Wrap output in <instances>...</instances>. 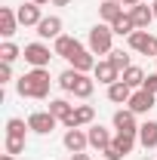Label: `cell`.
I'll return each mask as SVG.
<instances>
[{
	"label": "cell",
	"instance_id": "cell-1",
	"mask_svg": "<svg viewBox=\"0 0 157 160\" xmlns=\"http://www.w3.org/2000/svg\"><path fill=\"white\" fill-rule=\"evenodd\" d=\"M49 71L46 68H31L28 74H22L16 80V89H19L22 99H46L49 96Z\"/></svg>",
	"mask_w": 157,
	"mask_h": 160
},
{
	"label": "cell",
	"instance_id": "cell-2",
	"mask_svg": "<svg viewBox=\"0 0 157 160\" xmlns=\"http://www.w3.org/2000/svg\"><path fill=\"white\" fill-rule=\"evenodd\" d=\"M111 37H114L111 25H96L89 31V52L93 56H108L111 52Z\"/></svg>",
	"mask_w": 157,
	"mask_h": 160
},
{
	"label": "cell",
	"instance_id": "cell-3",
	"mask_svg": "<svg viewBox=\"0 0 157 160\" xmlns=\"http://www.w3.org/2000/svg\"><path fill=\"white\" fill-rule=\"evenodd\" d=\"M22 56H25V62H28L31 68H46L49 59H53L56 52H49V46H46V43H28Z\"/></svg>",
	"mask_w": 157,
	"mask_h": 160
},
{
	"label": "cell",
	"instance_id": "cell-4",
	"mask_svg": "<svg viewBox=\"0 0 157 160\" xmlns=\"http://www.w3.org/2000/svg\"><path fill=\"white\" fill-rule=\"evenodd\" d=\"M126 40H129V49L145 52V56H157V37L154 34H148V31H133Z\"/></svg>",
	"mask_w": 157,
	"mask_h": 160
},
{
	"label": "cell",
	"instance_id": "cell-5",
	"mask_svg": "<svg viewBox=\"0 0 157 160\" xmlns=\"http://www.w3.org/2000/svg\"><path fill=\"white\" fill-rule=\"evenodd\" d=\"M56 123H59V120L53 117L49 111H34V114L28 117V126H31V132H37V136H49V132L56 129Z\"/></svg>",
	"mask_w": 157,
	"mask_h": 160
},
{
	"label": "cell",
	"instance_id": "cell-6",
	"mask_svg": "<svg viewBox=\"0 0 157 160\" xmlns=\"http://www.w3.org/2000/svg\"><path fill=\"white\" fill-rule=\"evenodd\" d=\"M37 37L40 40H59L62 37V19L59 16H43L37 25Z\"/></svg>",
	"mask_w": 157,
	"mask_h": 160
},
{
	"label": "cell",
	"instance_id": "cell-7",
	"mask_svg": "<svg viewBox=\"0 0 157 160\" xmlns=\"http://www.w3.org/2000/svg\"><path fill=\"white\" fill-rule=\"evenodd\" d=\"M114 129H117V132H129V136H139L136 114H133L129 108H120V111H114Z\"/></svg>",
	"mask_w": 157,
	"mask_h": 160
},
{
	"label": "cell",
	"instance_id": "cell-8",
	"mask_svg": "<svg viewBox=\"0 0 157 160\" xmlns=\"http://www.w3.org/2000/svg\"><path fill=\"white\" fill-rule=\"evenodd\" d=\"M96 117V111H93V105H77L74 108V114L65 120V129H77V126H89Z\"/></svg>",
	"mask_w": 157,
	"mask_h": 160
},
{
	"label": "cell",
	"instance_id": "cell-9",
	"mask_svg": "<svg viewBox=\"0 0 157 160\" xmlns=\"http://www.w3.org/2000/svg\"><path fill=\"white\" fill-rule=\"evenodd\" d=\"M126 105H129V111H133V114H148V111L154 108V92L136 89V92H133V99L126 102Z\"/></svg>",
	"mask_w": 157,
	"mask_h": 160
},
{
	"label": "cell",
	"instance_id": "cell-10",
	"mask_svg": "<svg viewBox=\"0 0 157 160\" xmlns=\"http://www.w3.org/2000/svg\"><path fill=\"white\" fill-rule=\"evenodd\" d=\"M86 145H89V136L83 132V129H65V148L71 151V154H80V151H86Z\"/></svg>",
	"mask_w": 157,
	"mask_h": 160
},
{
	"label": "cell",
	"instance_id": "cell-11",
	"mask_svg": "<svg viewBox=\"0 0 157 160\" xmlns=\"http://www.w3.org/2000/svg\"><path fill=\"white\" fill-rule=\"evenodd\" d=\"M129 16H133V22H136L139 31H148V25L157 19V16H154V6H148V3H139V6H133V9H129Z\"/></svg>",
	"mask_w": 157,
	"mask_h": 160
},
{
	"label": "cell",
	"instance_id": "cell-12",
	"mask_svg": "<svg viewBox=\"0 0 157 160\" xmlns=\"http://www.w3.org/2000/svg\"><path fill=\"white\" fill-rule=\"evenodd\" d=\"M93 77H96L99 83H105V86H111V83H117V80H120V71L105 59V62H99L96 68H93Z\"/></svg>",
	"mask_w": 157,
	"mask_h": 160
},
{
	"label": "cell",
	"instance_id": "cell-13",
	"mask_svg": "<svg viewBox=\"0 0 157 160\" xmlns=\"http://www.w3.org/2000/svg\"><path fill=\"white\" fill-rule=\"evenodd\" d=\"M16 16H19V25H25V28H28V25H34V28H37L40 19H43V16H40V6H37V3H31V0H28V3H22L19 9H16Z\"/></svg>",
	"mask_w": 157,
	"mask_h": 160
},
{
	"label": "cell",
	"instance_id": "cell-14",
	"mask_svg": "<svg viewBox=\"0 0 157 160\" xmlns=\"http://www.w3.org/2000/svg\"><path fill=\"white\" fill-rule=\"evenodd\" d=\"M77 49H83V46H80V40H77V37H68V34H62V37L56 40V46H53V52L62 56V59H71Z\"/></svg>",
	"mask_w": 157,
	"mask_h": 160
},
{
	"label": "cell",
	"instance_id": "cell-15",
	"mask_svg": "<svg viewBox=\"0 0 157 160\" xmlns=\"http://www.w3.org/2000/svg\"><path fill=\"white\" fill-rule=\"evenodd\" d=\"M86 136H89V148H96V151H105V148L114 142V139H111V132H108L105 126H89Z\"/></svg>",
	"mask_w": 157,
	"mask_h": 160
},
{
	"label": "cell",
	"instance_id": "cell-16",
	"mask_svg": "<svg viewBox=\"0 0 157 160\" xmlns=\"http://www.w3.org/2000/svg\"><path fill=\"white\" fill-rule=\"evenodd\" d=\"M16 28H19V16H16V9L0 6V34H3V37H13Z\"/></svg>",
	"mask_w": 157,
	"mask_h": 160
},
{
	"label": "cell",
	"instance_id": "cell-17",
	"mask_svg": "<svg viewBox=\"0 0 157 160\" xmlns=\"http://www.w3.org/2000/svg\"><path fill=\"white\" fill-rule=\"evenodd\" d=\"M71 68H74V71H80V74H86V71H93V68H96L99 62L93 59V52H89V49H77V52H74V56H71Z\"/></svg>",
	"mask_w": 157,
	"mask_h": 160
},
{
	"label": "cell",
	"instance_id": "cell-18",
	"mask_svg": "<svg viewBox=\"0 0 157 160\" xmlns=\"http://www.w3.org/2000/svg\"><path fill=\"white\" fill-rule=\"evenodd\" d=\"M139 145L142 148H157V120H145L139 126Z\"/></svg>",
	"mask_w": 157,
	"mask_h": 160
},
{
	"label": "cell",
	"instance_id": "cell-19",
	"mask_svg": "<svg viewBox=\"0 0 157 160\" xmlns=\"http://www.w3.org/2000/svg\"><path fill=\"white\" fill-rule=\"evenodd\" d=\"M108 99L114 102V105H126V102L133 99V86H126L123 80L111 83V86H108Z\"/></svg>",
	"mask_w": 157,
	"mask_h": 160
},
{
	"label": "cell",
	"instance_id": "cell-20",
	"mask_svg": "<svg viewBox=\"0 0 157 160\" xmlns=\"http://www.w3.org/2000/svg\"><path fill=\"white\" fill-rule=\"evenodd\" d=\"M99 16L111 25L114 19H120V16H123V3H120V0H105V3L99 6Z\"/></svg>",
	"mask_w": 157,
	"mask_h": 160
},
{
	"label": "cell",
	"instance_id": "cell-21",
	"mask_svg": "<svg viewBox=\"0 0 157 160\" xmlns=\"http://www.w3.org/2000/svg\"><path fill=\"white\" fill-rule=\"evenodd\" d=\"M49 114L59 120V123H65V120L74 114V105H68L65 99H53V102H49Z\"/></svg>",
	"mask_w": 157,
	"mask_h": 160
},
{
	"label": "cell",
	"instance_id": "cell-22",
	"mask_svg": "<svg viewBox=\"0 0 157 160\" xmlns=\"http://www.w3.org/2000/svg\"><path fill=\"white\" fill-rule=\"evenodd\" d=\"M111 31H114V34H120V37H123V34L129 37V34H133V31H139V28H136V22H133V16H129V12H123L120 19L111 22Z\"/></svg>",
	"mask_w": 157,
	"mask_h": 160
},
{
	"label": "cell",
	"instance_id": "cell-23",
	"mask_svg": "<svg viewBox=\"0 0 157 160\" xmlns=\"http://www.w3.org/2000/svg\"><path fill=\"white\" fill-rule=\"evenodd\" d=\"M145 77H148V74H145L142 68H136V65H129V68H126V71L120 74V80H123L126 86H133V89H136V86L142 89V83H145Z\"/></svg>",
	"mask_w": 157,
	"mask_h": 160
},
{
	"label": "cell",
	"instance_id": "cell-24",
	"mask_svg": "<svg viewBox=\"0 0 157 160\" xmlns=\"http://www.w3.org/2000/svg\"><path fill=\"white\" fill-rule=\"evenodd\" d=\"M93 89H96V77L80 74L77 83H74V96H77V99H89V96H93Z\"/></svg>",
	"mask_w": 157,
	"mask_h": 160
},
{
	"label": "cell",
	"instance_id": "cell-25",
	"mask_svg": "<svg viewBox=\"0 0 157 160\" xmlns=\"http://www.w3.org/2000/svg\"><path fill=\"white\" fill-rule=\"evenodd\" d=\"M25 129H31L25 120H19V117L6 120V139H25Z\"/></svg>",
	"mask_w": 157,
	"mask_h": 160
},
{
	"label": "cell",
	"instance_id": "cell-26",
	"mask_svg": "<svg viewBox=\"0 0 157 160\" xmlns=\"http://www.w3.org/2000/svg\"><path fill=\"white\" fill-rule=\"evenodd\" d=\"M108 62H111V65L117 68L120 74H123V71H126V68L133 65V62H129V56H126L123 49H111V52H108Z\"/></svg>",
	"mask_w": 157,
	"mask_h": 160
},
{
	"label": "cell",
	"instance_id": "cell-27",
	"mask_svg": "<svg viewBox=\"0 0 157 160\" xmlns=\"http://www.w3.org/2000/svg\"><path fill=\"white\" fill-rule=\"evenodd\" d=\"M19 56H22V49L16 46V43H13V40H6V43L0 46V62H6V65H13V62L19 59Z\"/></svg>",
	"mask_w": 157,
	"mask_h": 160
},
{
	"label": "cell",
	"instance_id": "cell-28",
	"mask_svg": "<svg viewBox=\"0 0 157 160\" xmlns=\"http://www.w3.org/2000/svg\"><path fill=\"white\" fill-rule=\"evenodd\" d=\"M77 77H80V71L68 68V71H62V77H59V86L65 89V92H74V83H77Z\"/></svg>",
	"mask_w": 157,
	"mask_h": 160
},
{
	"label": "cell",
	"instance_id": "cell-29",
	"mask_svg": "<svg viewBox=\"0 0 157 160\" xmlns=\"http://www.w3.org/2000/svg\"><path fill=\"white\" fill-rule=\"evenodd\" d=\"M136 139H139V136H129V132H117V136H114V145H117L123 154H129V151L136 148Z\"/></svg>",
	"mask_w": 157,
	"mask_h": 160
},
{
	"label": "cell",
	"instance_id": "cell-30",
	"mask_svg": "<svg viewBox=\"0 0 157 160\" xmlns=\"http://www.w3.org/2000/svg\"><path fill=\"white\" fill-rule=\"evenodd\" d=\"M25 151V139H6V154H22Z\"/></svg>",
	"mask_w": 157,
	"mask_h": 160
},
{
	"label": "cell",
	"instance_id": "cell-31",
	"mask_svg": "<svg viewBox=\"0 0 157 160\" xmlns=\"http://www.w3.org/2000/svg\"><path fill=\"white\" fill-rule=\"evenodd\" d=\"M102 154H105V157H108V160H123V157H126V154L120 151V148H117V145H114V142H111V145H108V148H105Z\"/></svg>",
	"mask_w": 157,
	"mask_h": 160
},
{
	"label": "cell",
	"instance_id": "cell-32",
	"mask_svg": "<svg viewBox=\"0 0 157 160\" xmlns=\"http://www.w3.org/2000/svg\"><path fill=\"white\" fill-rule=\"evenodd\" d=\"M9 80H13V65L0 62V86H3V83H9Z\"/></svg>",
	"mask_w": 157,
	"mask_h": 160
},
{
	"label": "cell",
	"instance_id": "cell-33",
	"mask_svg": "<svg viewBox=\"0 0 157 160\" xmlns=\"http://www.w3.org/2000/svg\"><path fill=\"white\" fill-rule=\"evenodd\" d=\"M142 89L157 96V74H148V77H145V83H142Z\"/></svg>",
	"mask_w": 157,
	"mask_h": 160
},
{
	"label": "cell",
	"instance_id": "cell-34",
	"mask_svg": "<svg viewBox=\"0 0 157 160\" xmlns=\"http://www.w3.org/2000/svg\"><path fill=\"white\" fill-rule=\"evenodd\" d=\"M120 3H123L126 9H133V6H139V3H142V0H120Z\"/></svg>",
	"mask_w": 157,
	"mask_h": 160
},
{
	"label": "cell",
	"instance_id": "cell-35",
	"mask_svg": "<svg viewBox=\"0 0 157 160\" xmlns=\"http://www.w3.org/2000/svg\"><path fill=\"white\" fill-rule=\"evenodd\" d=\"M71 160H89V154H83V151H80V154H71Z\"/></svg>",
	"mask_w": 157,
	"mask_h": 160
},
{
	"label": "cell",
	"instance_id": "cell-36",
	"mask_svg": "<svg viewBox=\"0 0 157 160\" xmlns=\"http://www.w3.org/2000/svg\"><path fill=\"white\" fill-rule=\"evenodd\" d=\"M71 0H53V6H68Z\"/></svg>",
	"mask_w": 157,
	"mask_h": 160
},
{
	"label": "cell",
	"instance_id": "cell-37",
	"mask_svg": "<svg viewBox=\"0 0 157 160\" xmlns=\"http://www.w3.org/2000/svg\"><path fill=\"white\" fill-rule=\"evenodd\" d=\"M31 3H37V6H46V3H53V0H31Z\"/></svg>",
	"mask_w": 157,
	"mask_h": 160
},
{
	"label": "cell",
	"instance_id": "cell-38",
	"mask_svg": "<svg viewBox=\"0 0 157 160\" xmlns=\"http://www.w3.org/2000/svg\"><path fill=\"white\" fill-rule=\"evenodd\" d=\"M0 160H16V157H13V154H3V157H0Z\"/></svg>",
	"mask_w": 157,
	"mask_h": 160
},
{
	"label": "cell",
	"instance_id": "cell-39",
	"mask_svg": "<svg viewBox=\"0 0 157 160\" xmlns=\"http://www.w3.org/2000/svg\"><path fill=\"white\" fill-rule=\"evenodd\" d=\"M154 16H157V0H154Z\"/></svg>",
	"mask_w": 157,
	"mask_h": 160
},
{
	"label": "cell",
	"instance_id": "cell-40",
	"mask_svg": "<svg viewBox=\"0 0 157 160\" xmlns=\"http://www.w3.org/2000/svg\"><path fill=\"white\" fill-rule=\"evenodd\" d=\"M99 160H108V157H99Z\"/></svg>",
	"mask_w": 157,
	"mask_h": 160
},
{
	"label": "cell",
	"instance_id": "cell-41",
	"mask_svg": "<svg viewBox=\"0 0 157 160\" xmlns=\"http://www.w3.org/2000/svg\"><path fill=\"white\" fill-rule=\"evenodd\" d=\"M154 59H157V56H154Z\"/></svg>",
	"mask_w": 157,
	"mask_h": 160
}]
</instances>
